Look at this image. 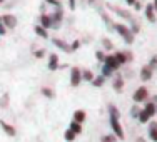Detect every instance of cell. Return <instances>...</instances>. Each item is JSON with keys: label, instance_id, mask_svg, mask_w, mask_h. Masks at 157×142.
<instances>
[{"label": "cell", "instance_id": "1", "mask_svg": "<svg viewBox=\"0 0 157 142\" xmlns=\"http://www.w3.org/2000/svg\"><path fill=\"white\" fill-rule=\"evenodd\" d=\"M109 112H110V125H112V130L114 134L119 137V139H124V130H122L121 124H119V112L115 107H109Z\"/></svg>", "mask_w": 157, "mask_h": 142}, {"label": "cell", "instance_id": "2", "mask_svg": "<svg viewBox=\"0 0 157 142\" xmlns=\"http://www.w3.org/2000/svg\"><path fill=\"white\" fill-rule=\"evenodd\" d=\"M115 30H117V32L121 33L122 37H124L127 44H132V42H134V35H132V32H130L129 29L125 27V25H122V24H117V25H115Z\"/></svg>", "mask_w": 157, "mask_h": 142}, {"label": "cell", "instance_id": "3", "mask_svg": "<svg viewBox=\"0 0 157 142\" xmlns=\"http://www.w3.org/2000/svg\"><path fill=\"white\" fill-rule=\"evenodd\" d=\"M80 80H82V72L77 67H74L72 72H70V84H72L74 87H77V85L80 84Z\"/></svg>", "mask_w": 157, "mask_h": 142}, {"label": "cell", "instance_id": "4", "mask_svg": "<svg viewBox=\"0 0 157 142\" xmlns=\"http://www.w3.org/2000/svg\"><path fill=\"white\" fill-rule=\"evenodd\" d=\"M147 95H149L147 89H145V87H139L136 90V94H134V100H136V102H144V100L147 99Z\"/></svg>", "mask_w": 157, "mask_h": 142}, {"label": "cell", "instance_id": "5", "mask_svg": "<svg viewBox=\"0 0 157 142\" xmlns=\"http://www.w3.org/2000/svg\"><path fill=\"white\" fill-rule=\"evenodd\" d=\"M104 63H105V65L109 67L110 70H115V69H119V65H121V63L117 62V59H115L114 55H107V57H105V62H104Z\"/></svg>", "mask_w": 157, "mask_h": 142}, {"label": "cell", "instance_id": "6", "mask_svg": "<svg viewBox=\"0 0 157 142\" xmlns=\"http://www.w3.org/2000/svg\"><path fill=\"white\" fill-rule=\"evenodd\" d=\"M2 24L5 25V27H9V29H13L17 25V18L13 17V15H3Z\"/></svg>", "mask_w": 157, "mask_h": 142}, {"label": "cell", "instance_id": "7", "mask_svg": "<svg viewBox=\"0 0 157 142\" xmlns=\"http://www.w3.org/2000/svg\"><path fill=\"white\" fill-rule=\"evenodd\" d=\"M48 69H50V70L60 69V65H59V57H57V54H52V55H50V59H48Z\"/></svg>", "mask_w": 157, "mask_h": 142}, {"label": "cell", "instance_id": "8", "mask_svg": "<svg viewBox=\"0 0 157 142\" xmlns=\"http://www.w3.org/2000/svg\"><path fill=\"white\" fill-rule=\"evenodd\" d=\"M151 77H152V69H151L149 65L144 67V69L140 70V79H142V80H149Z\"/></svg>", "mask_w": 157, "mask_h": 142}, {"label": "cell", "instance_id": "9", "mask_svg": "<svg viewBox=\"0 0 157 142\" xmlns=\"http://www.w3.org/2000/svg\"><path fill=\"white\" fill-rule=\"evenodd\" d=\"M145 15H147V20H149V22H155L154 5H147V7H145Z\"/></svg>", "mask_w": 157, "mask_h": 142}, {"label": "cell", "instance_id": "10", "mask_svg": "<svg viewBox=\"0 0 157 142\" xmlns=\"http://www.w3.org/2000/svg\"><path fill=\"white\" fill-rule=\"evenodd\" d=\"M84 121H85V112L84 110H75V112H74V122L82 124Z\"/></svg>", "mask_w": 157, "mask_h": 142}, {"label": "cell", "instance_id": "11", "mask_svg": "<svg viewBox=\"0 0 157 142\" xmlns=\"http://www.w3.org/2000/svg\"><path fill=\"white\" fill-rule=\"evenodd\" d=\"M0 125H2V129L7 132V136H15V129H13L12 125H9L7 122H3V121H0Z\"/></svg>", "mask_w": 157, "mask_h": 142}, {"label": "cell", "instance_id": "12", "mask_svg": "<svg viewBox=\"0 0 157 142\" xmlns=\"http://www.w3.org/2000/svg\"><path fill=\"white\" fill-rule=\"evenodd\" d=\"M114 57L117 59V62H119V63H125V62L130 59V55H129V52H121V54L114 55Z\"/></svg>", "mask_w": 157, "mask_h": 142}, {"label": "cell", "instance_id": "13", "mask_svg": "<svg viewBox=\"0 0 157 142\" xmlns=\"http://www.w3.org/2000/svg\"><path fill=\"white\" fill-rule=\"evenodd\" d=\"M40 20H42V27H44V29H50L52 24H54V22H52V18L48 17V15H45V13L40 17Z\"/></svg>", "mask_w": 157, "mask_h": 142}, {"label": "cell", "instance_id": "14", "mask_svg": "<svg viewBox=\"0 0 157 142\" xmlns=\"http://www.w3.org/2000/svg\"><path fill=\"white\" fill-rule=\"evenodd\" d=\"M149 134H151V139L154 142H157V124L155 122H152L151 127H149Z\"/></svg>", "mask_w": 157, "mask_h": 142}, {"label": "cell", "instance_id": "15", "mask_svg": "<svg viewBox=\"0 0 157 142\" xmlns=\"http://www.w3.org/2000/svg\"><path fill=\"white\" fill-rule=\"evenodd\" d=\"M144 110L149 114V117H152V115L157 114V106H154V104H147V106L144 107Z\"/></svg>", "mask_w": 157, "mask_h": 142}, {"label": "cell", "instance_id": "16", "mask_svg": "<svg viewBox=\"0 0 157 142\" xmlns=\"http://www.w3.org/2000/svg\"><path fill=\"white\" fill-rule=\"evenodd\" d=\"M33 30H35V33H37L39 37H44V39H47V37H48V33H47V29H44L42 25H37V27L33 29Z\"/></svg>", "mask_w": 157, "mask_h": 142}, {"label": "cell", "instance_id": "17", "mask_svg": "<svg viewBox=\"0 0 157 142\" xmlns=\"http://www.w3.org/2000/svg\"><path fill=\"white\" fill-rule=\"evenodd\" d=\"M52 42H54V44H55V45H57L59 48H62V50H65V52H70V47L67 45L65 42H62V40H59V39H54Z\"/></svg>", "mask_w": 157, "mask_h": 142}, {"label": "cell", "instance_id": "18", "mask_svg": "<svg viewBox=\"0 0 157 142\" xmlns=\"http://www.w3.org/2000/svg\"><path fill=\"white\" fill-rule=\"evenodd\" d=\"M69 129L72 130V132L75 134V136H77V134H80V132H82V127H80V124H78V122H72Z\"/></svg>", "mask_w": 157, "mask_h": 142}, {"label": "cell", "instance_id": "19", "mask_svg": "<svg viewBox=\"0 0 157 142\" xmlns=\"http://www.w3.org/2000/svg\"><path fill=\"white\" fill-rule=\"evenodd\" d=\"M149 119H151V117H149V114H147L144 109H142V110L139 112V121L142 122V124H145V122H149Z\"/></svg>", "mask_w": 157, "mask_h": 142}, {"label": "cell", "instance_id": "20", "mask_svg": "<svg viewBox=\"0 0 157 142\" xmlns=\"http://www.w3.org/2000/svg\"><path fill=\"white\" fill-rule=\"evenodd\" d=\"M82 79L87 80V82H92V80H94V75H92L90 70H84V72H82Z\"/></svg>", "mask_w": 157, "mask_h": 142}, {"label": "cell", "instance_id": "21", "mask_svg": "<svg viewBox=\"0 0 157 142\" xmlns=\"http://www.w3.org/2000/svg\"><path fill=\"white\" fill-rule=\"evenodd\" d=\"M63 137H65V140H67V142H72L74 139H75V134H74L70 129H67V130H65V134H63Z\"/></svg>", "mask_w": 157, "mask_h": 142}, {"label": "cell", "instance_id": "22", "mask_svg": "<svg viewBox=\"0 0 157 142\" xmlns=\"http://www.w3.org/2000/svg\"><path fill=\"white\" fill-rule=\"evenodd\" d=\"M92 84H94L95 87H100V85L104 84V75H102V77H97V79H94V80H92Z\"/></svg>", "mask_w": 157, "mask_h": 142}, {"label": "cell", "instance_id": "23", "mask_svg": "<svg viewBox=\"0 0 157 142\" xmlns=\"http://www.w3.org/2000/svg\"><path fill=\"white\" fill-rule=\"evenodd\" d=\"M122 87H124V82H122L121 79H115V82H114V89H117V90H119V89H122Z\"/></svg>", "mask_w": 157, "mask_h": 142}, {"label": "cell", "instance_id": "24", "mask_svg": "<svg viewBox=\"0 0 157 142\" xmlns=\"http://www.w3.org/2000/svg\"><path fill=\"white\" fill-rule=\"evenodd\" d=\"M95 55H97V59H99L100 62H105V57H107V55L104 54V52H100V50H99V52H95Z\"/></svg>", "mask_w": 157, "mask_h": 142}, {"label": "cell", "instance_id": "25", "mask_svg": "<svg viewBox=\"0 0 157 142\" xmlns=\"http://www.w3.org/2000/svg\"><path fill=\"white\" fill-rule=\"evenodd\" d=\"M110 74H112V70H110L107 65H104V67H102V75L107 77V75H110Z\"/></svg>", "mask_w": 157, "mask_h": 142}, {"label": "cell", "instance_id": "26", "mask_svg": "<svg viewBox=\"0 0 157 142\" xmlns=\"http://www.w3.org/2000/svg\"><path fill=\"white\" fill-rule=\"evenodd\" d=\"M102 142H115V137H112V136H104V137H102Z\"/></svg>", "mask_w": 157, "mask_h": 142}, {"label": "cell", "instance_id": "27", "mask_svg": "<svg viewBox=\"0 0 157 142\" xmlns=\"http://www.w3.org/2000/svg\"><path fill=\"white\" fill-rule=\"evenodd\" d=\"M42 92H44V95H45V97H54V94H52V90H50V89H42Z\"/></svg>", "mask_w": 157, "mask_h": 142}, {"label": "cell", "instance_id": "28", "mask_svg": "<svg viewBox=\"0 0 157 142\" xmlns=\"http://www.w3.org/2000/svg\"><path fill=\"white\" fill-rule=\"evenodd\" d=\"M149 67H151V69H155V67H157V55H154V57H152L151 65H149Z\"/></svg>", "mask_w": 157, "mask_h": 142}, {"label": "cell", "instance_id": "29", "mask_svg": "<svg viewBox=\"0 0 157 142\" xmlns=\"http://www.w3.org/2000/svg\"><path fill=\"white\" fill-rule=\"evenodd\" d=\"M102 44H104V47H105V48H107V50H110V48H112V44H110V42H109V40H107V39H105V40H104V42H102Z\"/></svg>", "mask_w": 157, "mask_h": 142}, {"label": "cell", "instance_id": "30", "mask_svg": "<svg viewBox=\"0 0 157 142\" xmlns=\"http://www.w3.org/2000/svg\"><path fill=\"white\" fill-rule=\"evenodd\" d=\"M44 54H45V50H37V52H35V57H37V59H42Z\"/></svg>", "mask_w": 157, "mask_h": 142}, {"label": "cell", "instance_id": "31", "mask_svg": "<svg viewBox=\"0 0 157 142\" xmlns=\"http://www.w3.org/2000/svg\"><path fill=\"white\" fill-rule=\"evenodd\" d=\"M78 47H80V44H78V40H75V42L72 44V47H70V50H77Z\"/></svg>", "mask_w": 157, "mask_h": 142}, {"label": "cell", "instance_id": "32", "mask_svg": "<svg viewBox=\"0 0 157 142\" xmlns=\"http://www.w3.org/2000/svg\"><path fill=\"white\" fill-rule=\"evenodd\" d=\"M7 102H9V95L5 94V95H3V99H2V106L5 107V106H7Z\"/></svg>", "mask_w": 157, "mask_h": 142}, {"label": "cell", "instance_id": "33", "mask_svg": "<svg viewBox=\"0 0 157 142\" xmlns=\"http://www.w3.org/2000/svg\"><path fill=\"white\" fill-rule=\"evenodd\" d=\"M3 33H5V25L0 22V35H3Z\"/></svg>", "mask_w": 157, "mask_h": 142}, {"label": "cell", "instance_id": "34", "mask_svg": "<svg viewBox=\"0 0 157 142\" xmlns=\"http://www.w3.org/2000/svg\"><path fill=\"white\" fill-rule=\"evenodd\" d=\"M69 7H70V9H75V0H69Z\"/></svg>", "mask_w": 157, "mask_h": 142}, {"label": "cell", "instance_id": "35", "mask_svg": "<svg viewBox=\"0 0 157 142\" xmlns=\"http://www.w3.org/2000/svg\"><path fill=\"white\" fill-rule=\"evenodd\" d=\"M60 10H57V12H55V20H60V18H62V15H60Z\"/></svg>", "mask_w": 157, "mask_h": 142}, {"label": "cell", "instance_id": "36", "mask_svg": "<svg viewBox=\"0 0 157 142\" xmlns=\"http://www.w3.org/2000/svg\"><path fill=\"white\" fill-rule=\"evenodd\" d=\"M132 115H137V117H139V110H137L136 107H132Z\"/></svg>", "mask_w": 157, "mask_h": 142}, {"label": "cell", "instance_id": "37", "mask_svg": "<svg viewBox=\"0 0 157 142\" xmlns=\"http://www.w3.org/2000/svg\"><path fill=\"white\" fill-rule=\"evenodd\" d=\"M127 3H129V5H136V0H125Z\"/></svg>", "mask_w": 157, "mask_h": 142}, {"label": "cell", "instance_id": "38", "mask_svg": "<svg viewBox=\"0 0 157 142\" xmlns=\"http://www.w3.org/2000/svg\"><path fill=\"white\" fill-rule=\"evenodd\" d=\"M47 3H54V5H59V3L55 2V0H47Z\"/></svg>", "mask_w": 157, "mask_h": 142}, {"label": "cell", "instance_id": "39", "mask_svg": "<svg viewBox=\"0 0 157 142\" xmlns=\"http://www.w3.org/2000/svg\"><path fill=\"white\" fill-rule=\"evenodd\" d=\"M154 10H157V0L154 2Z\"/></svg>", "mask_w": 157, "mask_h": 142}, {"label": "cell", "instance_id": "40", "mask_svg": "<svg viewBox=\"0 0 157 142\" xmlns=\"http://www.w3.org/2000/svg\"><path fill=\"white\" fill-rule=\"evenodd\" d=\"M137 142H145V140H144V139H139V140H137Z\"/></svg>", "mask_w": 157, "mask_h": 142}, {"label": "cell", "instance_id": "41", "mask_svg": "<svg viewBox=\"0 0 157 142\" xmlns=\"http://www.w3.org/2000/svg\"><path fill=\"white\" fill-rule=\"evenodd\" d=\"M0 3H2V0H0Z\"/></svg>", "mask_w": 157, "mask_h": 142}]
</instances>
